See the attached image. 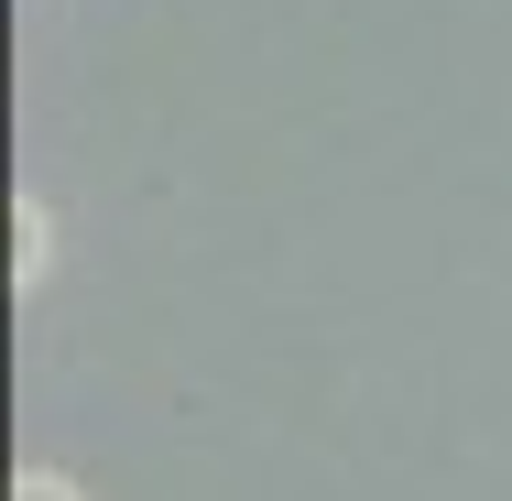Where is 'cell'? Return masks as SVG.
<instances>
[{
	"mask_svg": "<svg viewBox=\"0 0 512 501\" xmlns=\"http://www.w3.org/2000/svg\"><path fill=\"white\" fill-rule=\"evenodd\" d=\"M44 251H55L44 207H33V197H11V284H44Z\"/></svg>",
	"mask_w": 512,
	"mask_h": 501,
	"instance_id": "6da1fadb",
	"label": "cell"
},
{
	"mask_svg": "<svg viewBox=\"0 0 512 501\" xmlns=\"http://www.w3.org/2000/svg\"><path fill=\"white\" fill-rule=\"evenodd\" d=\"M11 501H77V480H66V469H22V480H11Z\"/></svg>",
	"mask_w": 512,
	"mask_h": 501,
	"instance_id": "7a4b0ae2",
	"label": "cell"
}]
</instances>
